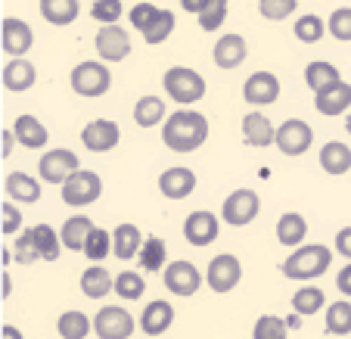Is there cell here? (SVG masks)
I'll return each instance as SVG.
<instances>
[{"mask_svg": "<svg viewBox=\"0 0 351 339\" xmlns=\"http://www.w3.org/2000/svg\"><path fill=\"white\" fill-rule=\"evenodd\" d=\"M212 128L208 119L202 113L190 106H180L178 113H171L162 125V143H165L171 153H196L202 143L208 140Z\"/></svg>", "mask_w": 351, "mask_h": 339, "instance_id": "6da1fadb", "label": "cell"}, {"mask_svg": "<svg viewBox=\"0 0 351 339\" xmlns=\"http://www.w3.org/2000/svg\"><path fill=\"white\" fill-rule=\"evenodd\" d=\"M332 265V249L324 243H311V246H295L292 255L280 265V274L286 280H295V283H308V280H317L330 271Z\"/></svg>", "mask_w": 351, "mask_h": 339, "instance_id": "7a4b0ae2", "label": "cell"}, {"mask_svg": "<svg viewBox=\"0 0 351 339\" xmlns=\"http://www.w3.org/2000/svg\"><path fill=\"white\" fill-rule=\"evenodd\" d=\"M162 87H165V93L178 103V106H193V103H199L202 97H206V91H208L206 78H202L196 69H190V66L168 69L165 78H162Z\"/></svg>", "mask_w": 351, "mask_h": 339, "instance_id": "3957f363", "label": "cell"}, {"mask_svg": "<svg viewBox=\"0 0 351 339\" xmlns=\"http://www.w3.org/2000/svg\"><path fill=\"white\" fill-rule=\"evenodd\" d=\"M69 87H72L78 97L97 100V97L109 93V87H112V72H109V66L103 60H84L72 69Z\"/></svg>", "mask_w": 351, "mask_h": 339, "instance_id": "277c9868", "label": "cell"}, {"mask_svg": "<svg viewBox=\"0 0 351 339\" xmlns=\"http://www.w3.org/2000/svg\"><path fill=\"white\" fill-rule=\"evenodd\" d=\"M75 172H81V162L75 150L53 147V150H47V153H40V159H38V178L44 184L62 187Z\"/></svg>", "mask_w": 351, "mask_h": 339, "instance_id": "5b68a950", "label": "cell"}, {"mask_svg": "<svg viewBox=\"0 0 351 339\" xmlns=\"http://www.w3.org/2000/svg\"><path fill=\"white\" fill-rule=\"evenodd\" d=\"M140 320L125 305H103L93 314V333L97 339H131Z\"/></svg>", "mask_w": 351, "mask_h": 339, "instance_id": "8992f818", "label": "cell"}, {"mask_svg": "<svg viewBox=\"0 0 351 339\" xmlns=\"http://www.w3.org/2000/svg\"><path fill=\"white\" fill-rule=\"evenodd\" d=\"M60 190H62V202L69 209H84V206H93L103 196V178L97 172H90V168H81Z\"/></svg>", "mask_w": 351, "mask_h": 339, "instance_id": "52a82bcc", "label": "cell"}, {"mask_svg": "<svg viewBox=\"0 0 351 339\" xmlns=\"http://www.w3.org/2000/svg\"><path fill=\"white\" fill-rule=\"evenodd\" d=\"M258 212H261V196L255 190H249V187H239L221 206V221L230 227H245L258 218Z\"/></svg>", "mask_w": 351, "mask_h": 339, "instance_id": "ba28073f", "label": "cell"}, {"mask_svg": "<svg viewBox=\"0 0 351 339\" xmlns=\"http://www.w3.org/2000/svg\"><path fill=\"white\" fill-rule=\"evenodd\" d=\"M243 280V261L237 259L233 253H221L208 261L206 268V286L212 293L224 296V293H233Z\"/></svg>", "mask_w": 351, "mask_h": 339, "instance_id": "9c48e42d", "label": "cell"}, {"mask_svg": "<svg viewBox=\"0 0 351 339\" xmlns=\"http://www.w3.org/2000/svg\"><path fill=\"white\" fill-rule=\"evenodd\" d=\"M162 283L171 296H180V299H190V296L199 293V286L206 283L202 271H199L193 261L178 259V261H168V268L162 271Z\"/></svg>", "mask_w": 351, "mask_h": 339, "instance_id": "30bf717a", "label": "cell"}, {"mask_svg": "<svg viewBox=\"0 0 351 339\" xmlns=\"http://www.w3.org/2000/svg\"><path fill=\"white\" fill-rule=\"evenodd\" d=\"M274 147H277L283 156H289V159H298V156H305L308 150L314 147V128L308 125V121H302V119L280 121Z\"/></svg>", "mask_w": 351, "mask_h": 339, "instance_id": "8fae6325", "label": "cell"}, {"mask_svg": "<svg viewBox=\"0 0 351 339\" xmlns=\"http://www.w3.org/2000/svg\"><path fill=\"white\" fill-rule=\"evenodd\" d=\"M93 50H97V56L106 66H112V62H121L131 56V34H128L125 25H99L97 28V38H93Z\"/></svg>", "mask_w": 351, "mask_h": 339, "instance_id": "7c38bea8", "label": "cell"}, {"mask_svg": "<svg viewBox=\"0 0 351 339\" xmlns=\"http://www.w3.org/2000/svg\"><path fill=\"white\" fill-rule=\"evenodd\" d=\"M0 44H3V54L10 60H25V54L34 47V32L28 22H22L19 16H7L3 28H0Z\"/></svg>", "mask_w": 351, "mask_h": 339, "instance_id": "4fadbf2b", "label": "cell"}, {"mask_svg": "<svg viewBox=\"0 0 351 339\" xmlns=\"http://www.w3.org/2000/svg\"><path fill=\"white\" fill-rule=\"evenodd\" d=\"M221 233V218L215 212H206V209H196V212L186 215L184 221V239L190 246H212Z\"/></svg>", "mask_w": 351, "mask_h": 339, "instance_id": "5bb4252c", "label": "cell"}, {"mask_svg": "<svg viewBox=\"0 0 351 339\" xmlns=\"http://www.w3.org/2000/svg\"><path fill=\"white\" fill-rule=\"evenodd\" d=\"M121 140V128L112 119H93L81 128V143L90 153H112Z\"/></svg>", "mask_w": 351, "mask_h": 339, "instance_id": "9a60e30c", "label": "cell"}, {"mask_svg": "<svg viewBox=\"0 0 351 339\" xmlns=\"http://www.w3.org/2000/svg\"><path fill=\"white\" fill-rule=\"evenodd\" d=\"M280 97V78L274 72H252L243 81V100L252 109H265L277 103Z\"/></svg>", "mask_w": 351, "mask_h": 339, "instance_id": "2e32d148", "label": "cell"}, {"mask_svg": "<svg viewBox=\"0 0 351 339\" xmlns=\"http://www.w3.org/2000/svg\"><path fill=\"white\" fill-rule=\"evenodd\" d=\"M245 56H249V44H245V38H243V34H237V32L221 34V38L215 40V47H212L215 66L224 69V72L239 69L245 62Z\"/></svg>", "mask_w": 351, "mask_h": 339, "instance_id": "e0dca14e", "label": "cell"}, {"mask_svg": "<svg viewBox=\"0 0 351 339\" xmlns=\"http://www.w3.org/2000/svg\"><path fill=\"white\" fill-rule=\"evenodd\" d=\"M274 140H277L274 121L265 113H258V109H249L243 115V143L252 150H267V147H274Z\"/></svg>", "mask_w": 351, "mask_h": 339, "instance_id": "ac0fdd59", "label": "cell"}, {"mask_svg": "<svg viewBox=\"0 0 351 339\" xmlns=\"http://www.w3.org/2000/svg\"><path fill=\"white\" fill-rule=\"evenodd\" d=\"M314 109L326 119H336V115H348L351 113V84L348 81H336L326 91L314 93Z\"/></svg>", "mask_w": 351, "mask_h": 339, "instance_id": "d6986e66", "label": "cell"}, {"mask_svg": "<svg viewBox=\"0 0 351 339\" xmlns=\"http://www.w3.org/2000/svg\"><path fill=\"white\" fill-rule=\"evenodd\" d=\"M196 172L193 168H184V165H174V168H165L159 174V193L165 200H186L193 196L196 190Z\"/></svg>", "mask_w": 351, "mask_h": 339, "instance_id": "ffe728a7", "label": "cell"}, {"mask_svg": "<svg viewBox=\"0 0 351 339\" xmlns=\"http://www.w3.org/2000/svg\"><path fill=\"white\" fill-rule=\"evenodd\" d=\"M140 330L146 336H165L174 327V305L168 299H153L146 302V308L140 312Z\"/></svg>", "mask_w": 351, "mask_h": 339, "instance_id": "44dd1931", "label": "cell"}, {"mask_svg": "<svg viewBox=\"0 0 351 339\" xmlns=\"http://www.w3.org/2000/svg\"><path fill=\"white\" fill-rule=\"evenodd\" d=\"M40 184H44V180H40V178H32L28 172H10L7 180H3V193H7L13 202H22V206H34V202H40V196H44Z\"/></svg>", "mask_w": 351, "mask_h": 339, "instance_id": "7402d4cb", "label": "cell"}, {"mask_svg": "<svg viewBox=\"0 0 351 339\" xmlns=\"http://www.w3.org/2000/svg\"><path fill=\"white\" fill-rule=\"evenodd\" d=\"M13 134H16V140H19V147H25V150H44L47 140H50L47 125L38 115H28V113H22L19 119L13 121Z\"/></svg>", "mask_w": 351, "mask_h": 339, "instance_id": "603a6c76", "label": "cell"}, {"mask_svg": "<svg viewBox=\"0 0 351 339\" xmlns=\"http://www.w3.org/2000/svg\"><path fill=\"white\" fill-rule=\"evenodd\" d=\"M143 233H140L137 224H131V221H121L119 227L112 231V255L119 261H131L140 255V246H143Z\"/></svg>", "mask_w": 351, "mask_h": 339, "instance_id": "cb8c5ba5", "label": "cell"}, {"mask_svg": "<svg viewBox=\"0 0 351 339\" xmlns=\"http://www.w3.org/2000/svg\"><path fill=\"white\" fill-rule=\"evenodd\" d=\"M317 162L326 174H332V178L348 174L351 172V147H345L342 140H326L324 147H320Z\"/></svg>", "mask_w": 351, "mask_h": 339, "instance_id": "d4e9b609", "label": "cell"}, {"mask_svg": "<svg viewBox=\"0 0 351 339\" xmlns=\"http://www.w3.org/2000/svg\"><path fill=\"white\" fill-rule=\"evenodd\" d=\"M34 81H38V69H34V62H28V60H10L7 66H3V87H7L10 93L32 91Z\"/></svg>", "mask_w": 351, "mask_h": 339, "instance_id": "484cf974", "label": "cell"}, {"mask_svg": "<svg viewBox=\"0 0 351 339\" xmlns=\"http://www.w3.org/2000/svg\"><path fill=\"white\" fill-rule=\"evenodd\" d=\"M81 293L87 299H103V296L115 293V277L103 265H90L87 271H81Z\"/></svg>", "mask_w": 351, "mask_h": 339, "instance_id": "4316f807", "label": "cell"}, {"mask_svg": "<svg viewBox=\"0 0 351 339\" xmlns=\"http://www.w3.org/2000/svg\"><path fill=\"white\" fill-rule=\"evenodd\" d=\"M93 227H97V224H93L87 215H72V218H66V221H62V227H60L62 246L72 249V253H84L87 237H90Z\"/></svg>", "mask_w": 351, "mask_h": 339, "instance_id": "83f0119b", "label": "cell"}, {"mask_svg": "<svg viewBox=\"0 0 351 339\" xmlns=\"http://www.w3.org/2000/svg\"><path fill=\"white\" fill-rule=\"evenodd\" d=\"M277 239H280V246H302L308 237V221L305 215H298V212H283L277 221Z\"/></svg>", "mask_w": 351, "mask_h": 339, "instance_id": "f1b7e54d", "label": "cell"}, {"mask_svg": "<svg viewBox=\"0 0 351 339\" xmlns=\"http://www.w3.org/2000/svg\"><path fill=\"white\" fill-rule=\"evenodd\" d=\"M137 268L140 271H165L168 268V243L162 237H146L143 246H140V255H137Z\"/></svg>", "mask_w": 351, "mask_h": 339, "instance_id": "f546056e", "label": "cell"}, {"mask_svg": "<svg viewBox=\"0 0 351 339\" xmlns=\"http://www.w3.org/2000/svg\"><path fill=\"white\" fill-rule=\"evenodd\" d=\"M90 333H93V318H87L84 312L69 308V312H62L56 318V336L60 339H87Z\"/></svg>", "mask_w": 351, "mask_h": 339, "instance_id": "4dcf8cb0", "label": "cell"}, {"mask_svg": "<svg viewBox=\"0 0 351 339\" xmlns=\"http://www.w3.org/2000/svg\"><path fill=\"white\" fill-rule=\"evenodd\" d=\"M78 13H81L78 0H40V16H44V22H50V25H56V28L72 25V22L78 19Z\"/></svg>", "mask_w": 351, "mask_h": 339, "instance_id": "1f68e13d", "label": "cell"}, {"mask_svg": "<svg viewBox=\"0 0 351 339\" xmlns=\"http://www.w3.org/2000/svg\"><path fill=\"white\" fill-rule=\"evenodd\" d=\"M168 113H165V100L162 97H153V93H146L134 103V121L140 128H156V125H165Z\"/></svg>", "mask_w": 351, "mask_h": 339, "instance_id": "d6a6232c", "label": "cell"}, {"mask_svg": "<svg viewBox=\"0 0 351 339\" xmlns=\"http://www.w3.org/2000/svg\"><path fill=\"white\" fill-rule=\"evenodd\" d=\"M324 330L330 336H348L351 333V299H336L324 312Z\"/></svg>", "mask_w": 351, "mask_h": 339, "instance_id": "836d02e7", "label": "cell"}, {"mask_svg": "<svg viewBox=\"0 0 351 339\" xmlns=\"http://www.w3.org/2000/svg\"><path fill=\"white\" fill-rule=\"evenodd\" d=\"M292 312H298L302 318H311V314L326 312V293L320 286L305 283L302 290H295V296H292Z\"/></svg>", "mask_w": 351, "mask_h": 339, "instance_id": "e575fe53", "label": "cell"}, {"mask_svg": "<svg viewBox=\"0 0 351 339\" xmlns=\"http://www.w3.org/2000/svg\"><path fill=\"white\" fill-rule=\"evenodd\" d=\"M32 239H34V246H38V253H40V261H56L60 253L66 249L62 246V237L50 224H34Z\"/></svg>", "mask_w": 351, "mask_h": 339, "instance_id": "d590c367", "label": "cell"}, {"mask_svg": "<svg viewBox=\"0 0 351 339\" xmlns=\"http://www.w3.org/2000/svg\"><path fill=\"white\" fill-rule=\"evenodd\" d=\"M336 81H342V72H339L332 62H326V60H314V62H308L305 66V84L311 87L314 93H320V91H326L330 84H336Z\"/></svg>", "mask_w": 351, "mask_h": 339, "instance_id": "8d00e7d4", "label": "cell"}, {"mask_svg": "<svg viewBox=\"0 0 351 339\" xmlns=\"http://www.w3.org/2000/svg\"><path fill=\"white\" fill-rule=\"evenodd\" d=\"M292 34H295V40H302V44H320L326 34V19H320L317 13L298 16V19L292 22Z\"/></svg>", "mask_w": 351, "mask_h": 339, "instance_id": "74e56055", "label": "cell"}, {"mask_svg": "<svg viewBox=\"0 0 351 339\" xmlns=\"http://www.w3.org/2000/svg\"><path fill=\"white\" fill-rule=\"evenodd\" d=\"M146 293V280H143V271H119L115 274V296L121 302H137L143 299Z\"/></svg>", "mask_w": 351, "mask_h": 339, "instance_id": "f35d334b", "label": "cell"}, {"mask_svg": "<svg viewBox=\"0 0 351 339\" xmlns=\"http://www.w3.org/2000/svg\"><path fill=\"white\" fill-rule=\"evenodd\" d=\"M174 25H178V22H174V10H162V7H159L156 19L149 22V28L143 32V40H146L149 47L165 44V40L174 34Z\"/></svg>", "mask_w": 351, "mask_h": 339, "instance_id": "ab89813d", "label": "cell"}, {"mask_svg": "<svg viewBox=\"0 0 351 339\" xmlns=\"http://www.w3.org/2000/svg\"><path fill=\"white\" fill-rule=\"evenodd\" d=\"M227 13H230V0H206L196 16L199 28H202V32H218L227 22Z\"/></svg>", "mask_w": 351, "mask_h": 339, "instance_id": "60d3db41", "label": "cell"}, {"mask_svg": "<svg viewBox=\"0 0 351 339\" xmlns=\"http://www.w3.org/2000/svg\"><path fill=\"white\" fill-rule=\"evenodd\" d=\"M84 255L93 261V265H99L106 255H112V231H106V227H93L90 237H87Z\"/></svg>", "mask_w": 351, "mask_h": 339, "instance_id": "b9f144b4", "label": "cell"}, {"mask_svg": "<svg viewBox=\"0 0 351 339\" xmlns=\"http://www.w3.org/2000/svg\"><path fill=\"white\" fill-rule=\"evenodd\" d=\"M252 339H289V324L277 314H261L252 327Z\"/></svg>", "mask_w": 351, "mask_h": 339, "instance_id": "7bdbcfd3", "label": "cell"}, {"mask_svg": "<svg viewBox=\"0 0 351 339\" xmlns=\"http://www.w3.org/2000/svg\"><path fill=\"white\" fill-rule=\"evenodd\" d=\"M298 0H258V13L267 22H283L289 16H295Z\"/></svg>", "mask_w": 351, "mask_h": 339, "instance_id": "ee69618b", "label": "cell"}, {"mask_svg": "<svg viewBox=\"0 0 351 339\" xmlns=\"http://www.w3.org/2000/svg\"><path fill=\"white\" fill-rule=\"evenodd\" d=\"M125 13V3L121 0H93L90 3V19L99 25H115Z\"/></svg>", "mask_w": 351, "mask_h": 339, "instance_id": "f6af8a7d", "label": "cell"}, {"mask_svg": "<svg viewBox=\"0 0 351 339\" xmlns=\"http://www.w3.org/2000/svg\"><path fill=\"white\" fill-rule=\"evenodd\" d=\"M326 32L336 40H342V44H351V7L332 10L330 19H326Z\"/></svg>", "mask_w": 351, "mask_h": 339, "instance_id": "bcb514c9", "label": "cell"}, {"mask_svg": "<svg viewBox=\"0 0 351 339\" xmlns=\"http://www.w3.org/2000/svg\"><path fill=\"white\" fill-rule=\"evenodd\" d=\"M0 231H3V237H19L22 233V209L19 202H3V209H0Z\"/></svg>", "mask_w": 351, "mask_h": 339, "instance_id": "7dc6e473", "label": "cell"}, {"mask_svg": "<svg viewBox=\"0 0 351 339\" xmlns=\"http://www.w3.org/2000/svg\"><path fill=\"white\" fill-rule=\"evenodd\" d=\"M13 255H16V261H19V265H34V261H40V253H38V246H34V239H32V227H28V231H22L19 237H16Z\"/></svg>", "mask_w": 351, "mask_h": 339, "instance_id": "c3c4849f", "label": "cell"}, {"mask_svg": "<svg viewBox=\"0 0 351 339\" xmlns=\"http://www.w3.org/2000/svg\"><path fill=\"white\" fill-rule=\"evenodd\" d=\"M156 13H159V7H153L149 0H140V3H134L131 13H128V22H131L134 32L143 34L146 28H149V22L156 19Z\"/></svg>", "mask_w": 351, "mask_h": 339, "instance_id": "681fc988", "label": "cell"}, {"mask_svg": "<svg viewBox=\"0 0 351 339\" xmlns=\"http://www.w3.org/2000/svg\"><path fill=\"white\" fill-rule=\"evenodd\" d=\"M332 246H336V253L342 255V259H348V261H351V227H342V231L336 233Z\"/></svg>", "mask_w": 351, "mask_h": 339, "instance_id": "f907efd6", "label": "cell"}, {"mask_svg": "<svg viewBox=\"0 0 351 339\" xmlns=\"http://www.w3.org/2000/svg\"><path fill=\"white\" fill-rule=\"evenodd\" d=\"M336 290L345 296V299H351V261L336 274Z\"/></svg>", "mask_w": 351, "mask_h": 339, "instance_id": "816d5d0a", "label": "cell"}, {"mask_svg": "<svg viewBox=\"0 0 351 339\" xmlns=\"http://www.w3.org/2000/svg\"><path fill=\"white\" fill-rule=\"evenodd\" d=\"M0 153H3V159H10L13 156V150L19 147V140H16V134H13V128H3V134H0Z\"/></svg>", "mask_w": 351, "mask_h": 339, "instance_id": "f5cc1de1", "label": "cell"}, {"mask_svg": "<svg viewBox=\"0 0 351 339\" xmlns=\"http://www.w3.org/2000/svg\"><path fill=\"white\" fill-rule=\"evenodd\" d=\"M202 3H206V0H180V10H184V13H190V16H199Z\"/></svg>", "mask_w": 351, "mask_h": 339, "instance_id": "db71d44e", "label": "cell"}, {"mask_svg": "<svg viewBox=\"0 0 351 339\" xmlns=\"http://www.w3.org/2000/svg\"><path fill=\"white\" fill-rule=\"evenodd\" d=\"M3 339H25L16 324H3Z\"/></svg>", "mask_w": 351, "mask_h": 339, "instance_id": "11a10c76", "label": "cell"}, {"mask_svg": "<svg viewBox=\"0 0 351 339\" xmlns=\"http://www.w3.org/2000/svg\"><path fill=\"white\" fill-rule=\"evenodd\" d=\"M0 290H3V299L13 296V277H10V271H3V283H0Z\"/></svg>", "mask_w": 351, "mask_h": 339, "instance_id": "9f6ffc18", "label": "cell"}, {"mask_svg": "<svg viewBox=\"0 0 351 339\" xmlns=\"http://www.w3.org/2000/svg\"><path fill=\"white\" fill-rule=\"evenodd\" d=\"M286 324H289V330H295V327H302V314H298V312H292L289 318H286Z\"/></svg>", "mask_w": 351, "mask_h": 339, "instance_id": "6f0895ef", "label": "cell"}, {"mask_svg": "<svg viewBox=\"0 0 351 339\" xmlns=\"http://www.w3.org/2000/svg\"><path fill=\"white\" fill-rule=\"evenodd\" d=\"M345 131H348V134H351V113H348V115H345Z\"/></svg>", "mask_w": 351, "mask_h": 339, "instance_id": "680465c9", "label": "cell"}]
</instances>
